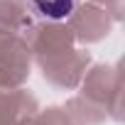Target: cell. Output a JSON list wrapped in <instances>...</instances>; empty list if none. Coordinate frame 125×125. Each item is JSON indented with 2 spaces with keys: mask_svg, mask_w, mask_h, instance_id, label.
<instances>
[{
  "mask_svg": "<svg viewBox=\"0 0 125 125\" xmlns=\"http://www.w3.org/2000/svg\"><path fill=\"white\" fill-rule=\"evenodd\" d=\"M27 3L44 20H69L79 10L81 0H27Z\"/></svg>",
  "mask_w": 125,
  "mask_h": 125,
  "instance_id": "6da1fadb",
  "label": "cell"
}]
</instances>
